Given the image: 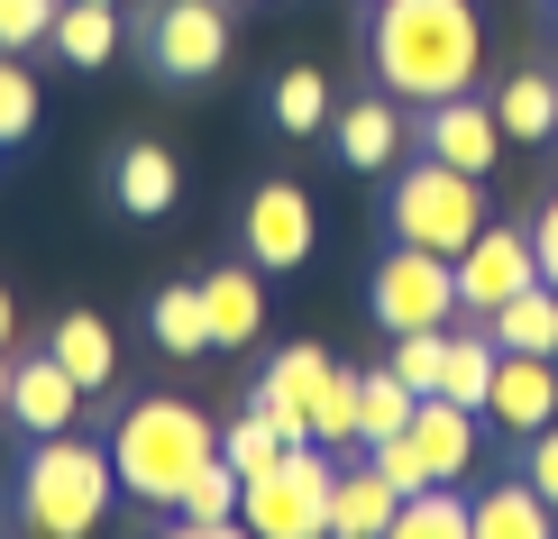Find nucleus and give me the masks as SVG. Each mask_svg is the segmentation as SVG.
Instances as JSON below:
<instances>
[{"label": "nucleus", "mask_w": 558, "mask_h": 539, "mask_svg": "<svg viewBox=\"0 0 558 539\" xmlns=\"http://www.w3.org/2000/svg\"><path fill=\"white\" fill-rule=\"evenodd\" d=\"M366 64H376L385 91H403L412 110L458 101L476 91L485 64V28L468 0H376V37H366Z\"/></svg>", "instance_id": "obj_1"}, {"label": "nucleus", "mask_w": 558, "mask_h": 539, "mask_svg": "<svg viewBox=\"0 0 558 539\" xmlns=\"http://www.w3.org/2000/svg\"><path fill=\"white\" fill-rule=\"evenodd\" d=\"M220 457V430L193 403L156 393V403H129L120 430H110V476H120L129 503H183V485Z\"/></svg>", "instance_id": "obj_2"}, {"label": "nucleus", "mask_w": 558, "mask_h": 539, "mask_svg": "<svg viewBox=\"0 0 558 539\" xmlns=\"http://www.w3.org/2000/svg\"><path fill=\"white\" fill-rule=\"evenodd\" d=\"M110 449H92V439L56 430L28 449V476H19V522H28L37 539H92L110 512Z\"/></svg>", "instance_id": "obj_3"}, {"label": "nucleus", "mask_w": 558, "mask_h": 539, "mask_svg": "<svg viewBox=\"0 0 558 539\" xmlns=\"http://www.w3.org/2000/svg\"><path fill=\"white\" fill-rule=\"evenodd\" d=\"M385 229H393V247H430V256L458 266L476 247V229H485V174H458L439 156L403 166L393 193H385Z\"/></svg>", "instance_id": "obj_4"}, {"label": "nucleus", "mask_w": 558, "mask_h": 539, "mask_svg": "<svg viewBox=\"0 0 558 539\" xmlns=\"http://www.w3.org/2000/svg\"><path fill=\"white\" fill-rule=\"evenodd\" d=\"M330 476H339L330 449L293 439L266 476L239 485V522L257 530V539H330Z\"/></svg>", "instance_id": "obj_5"}, {"label": "nucleus", "mask_w": 558, "mask_h": 539, "mask_svg": "<svg viewBox=\"0 0 558 539\" xmlns=\"http://www.w3.org/2000/svg\"><path fill=\"white\" fill-rule=\"evenodd\" d=\"M366 302H376V320H385L393 339H403V330H449L458 266H449V256H430V247H393L385 266H376V284H366Z\"/></svg>", "instance_id": "obj_6"}, {"label": "nucleus", "mask_w": 558, "mask_h": 539, "mask_svg": "<svg viewBox=\"0 0 558 539\" xmlns=\"http://www.w3.org/2000/svg\"><path fill=\"white\" fill-rule=\"evenodd\" d=\"M147 64H156V74H174V83L220 74V64H229L220 0H156V10H147Z\"/></svg>", "instance_id": "obj_7"}, {"label": "nucleus", "mask_w": 558, "mask_h": 539, "mask_svg": "<svg viewBox=\"0 0 558 539\" xmlns=\"http://www.w3.org/2000/svg\"><path fill=\"white\" fill-rule=\"evenodd\" d=\"M522 284H541V247H531V229L485 220V229H476V247L458 256V311L495 320V311H504V302H513Z\"/></svg>", "instance_id": "obj_8"}, {"label": "nucleus", "mask_w": 558, "mask_h": 539, "mask_svg": "<svg viewBox=\"0 0 558 539\" xmlns=\"http://www.w3.org/2000/svg\"><path fill=\"white\" fill-rule=\"evenodd\" d=\"M312 193L302 183H257L247 193V256H257V274H293L302 256H312Z\"/></svg>", "instance_id": "obj_9"}, {"label": "nucleus", "mask_w": 558, "mask_h": 539, "mask_svg": "<svg viewBox=\"0 0 558 539\" xmlns=\"http://www.w3.org/2000/svg\"><path fill=\"white\" fill-rule=\"evenodd\" d=\"M485 420L504 439H541L558 420V357H495V393H485Z\"/></svg>", "instance_id": "obj_10"}, {"label": "nucleus", "mask_w": 558, "mask_h": 539, "mask_svg": "<svg viewBox=\"0 0 558 539\" xmlns=\"http://www.w3.org/2000/svg\"><path fill=\"white\" fill-rule=\"evenodd\" d=\"M320 375H330V347H284V357H275L266 375H257V393H247V412L257 420H275V439H312V393H320Z\"/></svg>", "instance_id": "obj_11"}, {"label": "nucleus", "mask_w": 558, "mask_h": 539, "mask_svg": "<svg viewBox=\"0 0 558 539\" xmlns=\"http://www.w3.org/2000/svg\"><path fill=\"white\" fill-rule=\"evenodd\" d=\"M422 156H439V166L458 174H485L504 156V120L495 101H476V91H458V101H430L422 110Z\"/></svg>", "instance_id": "obj_12"}, {"label": "nucleus", "mask_w": 558, "mask_h": 539, "mask_svg": "<svg viewBox=\"0 0 558 539\" xmlns=\"http://www.w3.org/2000/svg\"><path fill=\"white\" fill-rule=\"evenodd\" d=\"M393 512H403V494L385 485V466L366 449H348V466L330 476V539H385Z\"/></svg>", "instance_id": "obj_13"}, {"label": "nucleus", "mask_w": 558, "mask_h": 539, "mask_svg": "<svg viewBox=\"0 0 558 539\" xmlns=\"http://www.w3.org/2000/svg\"><path fill=\"white\" fill-rule=\"evenodd\" d=\"M74 412H83V384L64 375L56 357H28V366H10V420L28 439H56V430H74Z\"/></svg>", "instance_id": "obj_14"}, {"label": "nucleus", "mask_w": 558, "mask_h": 539, "mask_svg": "<svg viewBox=\"0 0 558 539\" xmlns=\"http://www.w3.org/2000/svg\"><path fill=\"white\" fill-rule=\"evenodd\" d=\"M412 449L430 457L439 485H458V476L476 466V412L449 403V393H422V403H412Z\"/></svg>", "instance_id": "obj_15"}, {"label": "nucleus", "mask_w": 558, "mask_h": 539, "mask_svg": "<svg viewBox=\"0 0 558 539\" xmlns=\"http://www.w3.org/2000/svg\"><path fill=\"white\" fill-rule=\"evenodd\" d=\"M339 166H357V174L403 166V110H393V91H366V101L339 110Z\"/></svg>", "instance_id": "obj_16"}, {"label": "nucleus", "mask_w": 558, "mask_h": 539, "mask_svg": "<svg viewBox=\"0 0 558 539\" xmlns=\"http://www.w3.org/2000/svg\"><path fill=\"white\" fill-rule=\"evenodd\" d=\"M202 311H211V347H247L266 330V293H257V266H220L202 284Z\"/></svg>", "instance_id": "obj_17"}, {"label": "nucleus", "mask_w": 558, "mask_h": 539, "mask_svg": "<svg viewBox=\"0 0 558 539\" xmlns=\"http://www.w3.org/2000/svg\"><path fill=\"white\" fill-rule=\"evenodd\" d=\"M46 357L74 375L83 393H110V375H120V339H110L92 311H64V320H56V347H46Z\"/></svg>", "instance_id": "obj_18"}, {"label": "nucleus", "mask_w": 558, "mask_h": 539, "mask_svg": "<svg viewBox=\"0 0 558 539\" xmlns=\"http://www.w3.org/2000/svg\"><path fill=\"white\" fill-rule=\"evenodd\" d=\"M110 193H120L129 220H166L174 193H183V174H174V156H166V147H129V156H120V174H110Z\"/></svg>", "instance_id": "obj_19"}, {"label": "nucleus", "mask_w": 558, "mask_h": 539, "mask_svg": "<svg viewBox=\"0 0 558 539\" xmlns=\"http://www.w3.org/2000/svg\"><path fill=\"white\" fill-rule=\"evenodd\" d=\"M485 330H495V347H513V357H558V293L549 284H522Z\"/></svg>", "instance_id": "obj_20"}, {"label": "nucleus", "mask_w": 558, "mask_h": 539, "mask_svg": "<svg viewBox=\"0 0 558 539\" xmlns=\"http://www.w3.org/2000/svg\"><path fill=\"white\" fill-rule=\"evenodd\" d=\"M495 120H504V147H549L558 137V91L549 74H513L495 91Z\"/></svg>", "instance_id": "obj_21"}, {"label": "nucleus", "mask_w": 558, "mask_h": 539, "mask_svg": "<svg viewBox=\"0 0 558 539\" xmlns=\"http://www.w3.org/2000/svg\"><path fill=\"white\" fill-rule=\"evenodd\" d=\"M46 37H56L64 64H83V74H92V64H110V46H120V19H110V0H64Z\"/></svg>", "instance_id": "obj_22"}, {"label": "nucleus", "mask_w": 558, "mask_h": 539, "mask_svg": "<svg viewBox=\"0 0 558 539\" xmlns=\"http://www.w3.org/2000/svg\"><path fill=\"white\" fill-rule=\"evenodd\" d=\"M147 330H156V347L166 357H202L211 347V311H202V284H166L147 302Z\"/></svg>", "instance_id": "obj_23"}, {"label": "nucleus", "mask_w": 558, "mask_h": 539, "mask_svg": "<svg viewBox=\"0 0 558 539\" xmlns=\"http://www.w3.org/2000/svg\"><path fill=\"white\" fill-rule=\"evenodd\" d=\"M495 330H449V366H439V393L449 403H468V412H485V393H495Z\"/></svg>", "instance_id": "obj_24"}, {"label": "nucleus", "mask_w": 558, "mask_h": 539, "mask_svg": "<svg viewBox=\"0 0 558 539\" xmlns=\"http://www.w3.org/2000/svg\"><path fill=\"white\" fill-rule=\"evenodd\" d=\"M476 539H558V530H549V503L531 485H485L476 494Z\"/></svg>", "instance_id": "obj_25"}, {"label": "nucleus", "mask_w": 558, "mask_h": 539, "mask_svg": "<svg viewBox=\"0 0 558 539\" xmlns=\"http://www.w3.org/2000/svg\"><path fill=\"white\" fill-rule=\"evenodd\" d=\"M385 539H476V503H458V485H430V494H403Z\"/></svg>", "instance_id": "obj_26"}, {"label": "nucleus", "mask_w": 558, "mask_h": 539, "mask_svg": "<svg viewBox=\"0 0 558 539\" xmlns=\"http://www.w3.org/2000/svg\"><path fill=\"white\" fill-rule=\"evenodd\" d=\"M412 403H422V393H412L393 366L357 375V449H366V439H393V430H412Z\"/></svg>", "instance_id": "obj_27"}, {"label": "nucleus", "mask_w": 558, "mask_h": 539, "mask_svg": "<svg viewBox=\"0 0 558 539\" xmlns=\"http://www.w3.org/2000/svg\"><path fill=\"white\" fill-rule=\"evenodd\" d=\"M312 449H330V457L357 449V375H348V366H330L320 393H312Z\"/></svg>", "instance_id": "obj_28"}, {"label": "nucleus", "mask_w": 558, "mask_h": 539, "mask_svg": "<svg viewBox=\"0 0 558 539\" xmlns=\"http://www.w3.org/2000/svg\"><path fill=\"white\" fill-rule=\"evenodd\" d=\"M239 485H247L239 466H229V457H211L193 485H183V503H174V512H183V522H239Z\"/></svg>", "instance_id": "obj_29"}, {"label": "nucleus", "mask_w": 558, "mask_h": 539, "mask_svg": "<svg viewBox=\"0 0 558 539\" xmlns=\"http://www.w3.org/2000/svg\"><path fill=\"white\" fill-rule=\"evenodd\" d=\"M275 120H284L293 137H312L320 120H330V83H320V74H312V64H293V74H284V83H275Z\"/></svg>", "instance_id": "obj_30"}, {"label": "nucleus", "mask_w": 558, "mask_h": 539, "mask_svg": "<svg viewBox=\"0 0 558 539\" xmlns=\"http://www.w3.org/2000/svg\"><path fill=\"white\" fill-rule=\"evenodd\" d=\"M439 366H449V330H403L393 339V375L412 393H439Z\"/></svg>", "instance_id": "obj_31"}, {"label": "nucleus", "mask_w": 558, "mask_h": 539, "mask_svg": "<svg viewBox=\"0 0 558 539\" xmlns=\"http://www.w3.org/2000/svg\"><path fill=\"white\" fill-rule=\"evenodd\" d=\"M366 457H376L385 466V485H393V494H430V457L422 449H412V430H393V439H366Z\"/></svg>", "instance_id": "obj_32"}, {"label": "nucleus", "mask_w": 558, "mask_h": 539, "mask_svg": "<svg viewBox=\"0 0 558 539\" xmlns=\"http://www.w3.org/2000/svg\"><path fill=\"white\" fill-rule=\"evenodd\" d=\"M220 457L239 466V476H266V466L284 457V439H275V420H257V412H247L239 430H220Z\"/></svg>", "instance_id": "obj_33"}, {"label": "nucleus", "mask_w": 558, "mask_h": 539, "mask_svg": "<svg viewBox=\"0 0 558 539\" xmlns=\"http://www.w3.org/2000/svg\"><path fill=\"white\" fill-rule=\"evenodd\" d=\"M19 137H37V83L0 56V147H19Z\"/></svg>", "instance_id": "obj_34"}, {"label": "nucleus", "mask_w": 558, "mask_h": 539, "mask_svg": "<svg viewBox=\"0 0 558 539\" xmlns=\"http://www.w3.org/2000/svg\"><path fill=\"white\" fill-rule=\"evenodd\" d=\"M64 0H0V56H19V46H37L46 28H56Z\"/></svg>", "instance_id": "obj_35"}, {"label": "nucleus", "mask_w": 558, "mask_h": 539, "mask_svg": "<svg viewBox=\"0 0 558 539\" xmlns=\"http://www.w3.org/2000/svg\"><path fill=\"white\" fill-rule=\"evenodd\" d=\"M522 449H531V457H522V485H531V494H541V503L558 512V420H549L541 439H522Z\"/></svg>", "instance_id": "obj_36"}, {"label": "nucleus", "mask_w": 558, "mask_h": 539, "mask_svg": "<svg viewBox=\"0 0 558 539\" xmlns=\"http://www.w3.org/2000/svg\"><path fill=\"white\" fill-rule=\"evenodd\" d=\"M531 247H541V284L558 293V193H549V210L531 220Z\"/></svg>", "instance_id": "obj_37"}, {"label": "nucleus", "mask_w": 558, "mask_h": 539, "mask_svg": "<svg viewBox=\"0 0 558 539\" xmlns=\"http://www.w3.org/2000/svg\"><path fill=\"white\" fill-rule=\"evenodd\" d=\"M166 539H257L247 522H183V530H166Z\"/></svg>", "instance_id": "obj_38"}, {"label": "nucleus", "mask_w": 558, "mask_h": 539, "mask_svg": "<svg viewBox=\"0 0 558 539\" xmlns=\"http://www.w3.org/2000/svg\"><path fill=\"white\" fill-rule=\"evenodd\" d=\"M10 330H19V311H10V293H0V347H10Z\"/></svg>", "instance_id": "obj_39"}, {"label": "nucleus", "mask_w": 558, "mask_h": 539, "mask_svg": "<svg viewBox=\"0 0 558 539\" xmlns=\"http://www.w3.org/2000/svg\"><path fill=\"white\" fill-rule=\"evenodd\" d=\"M0 412H10V347H0Z\"/></svg>", "instance_id": "obj_40"}, {"label": "nucleus", "mask_w": 558, "mask_h": 539, "mask_svg": "<svg viewBox=\"0 0 558 539\" xmlns=\"http://www.w3.org/2000/svg\"><path fill=\"white\" fill-rule=\"evenodd\" d=\"M110 10H120V0H110Z\"/></svg>", "instance_id": "obj_41"}, {"label": "nucleus", "mask_w": 558, "mask_h": 539, "mask_svg": "<svg viewBox=\"0 0 558 539\" xmlns=\"http://www.w3.org/2000/svg\"><path fill=\"white\" fill-rule=\"evenodd\" d=\"M220 10H229V0H220Z\"/></svg>", "instance_id": "obj_42"}]
</instances>
